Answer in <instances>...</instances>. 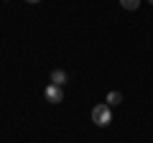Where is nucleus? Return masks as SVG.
I'll return each instance as SVG.
<instances>
[{"label": "nucleus", "mask_w": 153, "mask_h": 143, "mask_svg": "<svg viewBox=\"0 0 153 143\" xmlns=\"http://www.w3.org/2000/svg\"><path fill=\"white\" fill-rule=\"evenodd\" d=\"M92 123L100 128H107L110 123H112V110H110V105H94L92 107Z\"/></svg>", "instance_id": "obj_1"}, {"label": "nucleus", "mask_w": 153, "mask_h": 143, "mask_svg": "<svg viewBox=\"0 0 153 143\" xmlns=\"http://www.w3.org/2000/svg\"><path fill=\"white\" fill-rule=\"evenodd\" d=\"M44 97H46V102L59 105L61 100H64V92H61V87H59V84H49V87L44 89Z\"/></svg>", "instance_id": "obj_2"}, {"label": "nucleus", "mask_w": 153, "mask_h": 143, "mask_svg": "<svg viewBox=\"0 0 153 143\" xmlns=\"http://www.w3.org/2000/svg\"><path fill=\"white\" fill-rule=\"evenodd\" d=\"M64 82H66V72L64 69H54V72H51V84H59V87H61Z\"/></svg>", "instance_id": "obj_3"}, {"label": "nucleus", "mask_w": 153, "mask_h": 143, "mask_svg": "<svg viewBox=\"0 0 153 143\" xmlns=\"http://www.w3.org/2000/svg\"><path fill=\"white\" fill-rule=\"evenodd\" d=\"M123 102V95L120 92H110L107 100H105V105H110V107H115V105H120Z\"/></svg>", "instance_id": "obj_4"}, {"label": "nucleus", "mask_w": 153, "mask_h": 143, "mask_svg": "<svg viewBox=\"0 0 153 143\" xmlns=\"http://www.w3.org/2000/svg\"><path fill=\"white\" fill-rule=\"evenodd\" d=\"M138 3H140V0H120V5L125 8V10H135Z\"/></svg>", "instance_id": "obj_5"}, {"label": "nucleus", "mask_w": 153, "mask_h": 143, "mask_svg": "<svg viewBox=\"0 0 153 143\" xmlns=\"http://www.w3.org/2000/svg\"><path fill=\"white\" fill-rule=\"evenodd\" d=\"M26 3H41V0H26Z\"/></svg>", "instance_id": "obj_6"}, {"label": "nucleus", "mask_w": 153, "mask_h": 143, "mask_svg": "<svg viewBox=\"0 0 153 143\" xmlns=\"http://www.w3.org/2000/svg\"><path fill=\"white\" fill-rule=\"evenodd\" d=\"M148 3H153V0H148Z\"/></svg>", "instance_id": "obj_7"}]
</instances>
